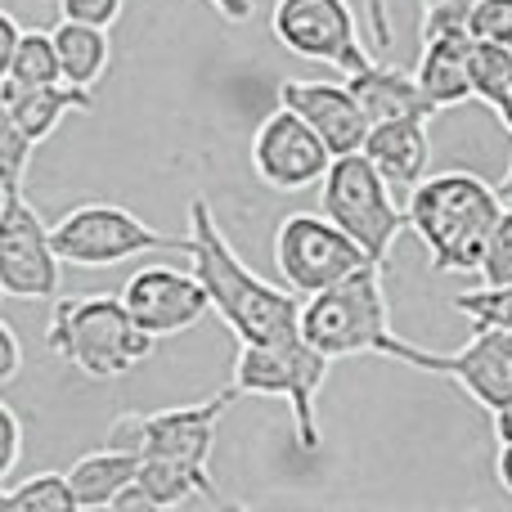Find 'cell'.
Here are the masks:
<instances>
[{
	"instance_id": "1",
	"label": "cell",
	"mask_w": 512,
	"mask_h": 512,
	"mask_svg": "<svg viewBox=\"0 0 512 512\" xmlns=\"http://www.w3.org/2000/svg\"><path fill=\"white\" fill-rule=\"evenodd\" d=\"M189 261L194 274L203 279L212 310L225 319L239 346L248 342H279V337L301 333V301L292 288H274L256 270L243 265V256L230 248L221 234L212 207L203 198L189 203Z\"/></svg>"
},
{
	"instance_id": "2",
	"label": "cell",
	"mask_w": 512,
	"mask_h": 512,
	"mask_svg": "<svg viewBox=\"0 0 512 512\" xmlns=\"http://www.w3.org/2000/svg\"><path fill=\"white\" fill-rule=\"evenodd\" d=\"M504 198L495 185H486L472 171H441L427 176L409 194V230L432 256V270L441 274H468L481 270L486 243L504 216Z\"/></svg>"
},
{
	"instance_id": "3",
	"label": "cell",
	"mask_w": 512,
	"mask_h": 512,
	"mask_svg": "<svg viewBox=\"0 0 512 512\" xmlns=\"http://www.w3.org/2000/svg\"><path fill=\"white\" fill-rule=\"evenodd\" d=\"M158 337L144 333L122 292H86L54 301L45 346L86 378H122L153 355Z\"/></svg>"
},
{
	"instance_id": "4",
	"label": "cell",
	"mask_w": 512,
	"mask_h": 512,
	"mask_svg": "<svg viewBox=\"0 0 512 512\" xmlns=\"http://www.w3.org/2000/svg\"><path fill=\"white\" fill-rule=\"evenodd\" d=\"M301 333L315 342L328 360L346 355H391L396 333L387 315V288H382V265H360L355 274L310 292L301 301Z\"/></svg>"
},
{
	"instance_id": "5",
	"label": "cell",
	"mask_w": 512,
	"mask_h": 512,
	"mask_svg": "<svg viewBox=\"0 0 512 512\" xmlns=\"http://www.w3.org/2000/svg\"><path fill=\"white\" fill-rule=\"evenodd\" d=\"M328 360L315 342H306V333L279 337V342H248L239 346L234 360V387L243 396H279L292 409V436H297L301 454L319 450V414L315 400L328 382Z\"/></svg>"
},
{
	"instance_id": "6",
	"label": "cell",
	"mask_w": 512,
	"mask_h": 512,
	"mask_svg": "<svg viewBox=\"0 0 512 512\" xmlns=\"http://www.w3.org/2000/svg\"><path fill=\"white\" fill-rule=\"evenodd\" d=\"M319 212L333 216L373 265L387 270L391 243L400 239V230L409 225V212L400 207V194L382 180V171L369 162V153H342L333 158L328 176L319 180Z\"/></svg>"
},
{
	"instance_id": "7",
	"label": "cell",
	"mask_w": 512,
	"mask_h": 512,
	"mask_svg": "<svg viewBox=\"0 0 512 512\" xmlns=\"http://www.w3.org/2000/svg\"><path fill=\"white\" fill-rule=\"evenodd\" d=\"M54 248H59L63 265H81V270H104V265L131 261L144 252H185L189 256V234H162L144 225L135 212L117 203H81L63 212L50 225Z\"/></svg>"
},
{
	"instance_id": "8",
	"label": "cell",
	"mask_w": 512,
	"mask_h": 512,
	"mask_svg": "<svg viewBox=\"0 0 512 512\" xmlns=\"http://www.w3.org/2000/svg\"><path fill=\"white\" fill-rule=\"evenodd\" d=\"M274 265H279L283 283L297 297L328 288V283L355 274L369 265V252L324 212H292L274 230Z\"/></svg>"
},
{
	"instance_id": "9",
	"label": "cell",
	"mask_w": 512,
	"mask_h": 512,
	"mask_svg": "<svg viewBox=\"0 0 512 512\" xmlns=\"http://www.w3.org/2000/svg\"><path fill=\"white\" fill-rule=\"evenodd\" d=\"M243 391L225 387L216 391L203 405H185V409H158V414H122L108 432V441L131 445V450L149 454V459H176L189 463L198 472H212V445H216V427H221L225 409L239 400Z\"/></svg>"
},
{
	"instance_id": "10",
	"label": "cell",
	"mask_w": 512,
	"mask_h": 512,
	"mask_svg": "<svg viewBox=\"0 0 512 512\" xmlns=\"http://www.w3.org/2000/svg\"><path fill=\"white\" fill-rule=\"evenodd\" d=\"M387 360H400L409 369L436 373V378H450L459 391H468L486 414H495L504 400H512V333L495 324H477V337L459 351L441 355V351H423V346L396 337Z\"/></svg>"
},
{
	"instance_id": "11",
	"label": "cell",
	"mask_w": 512,
	"mask_h": 512,
	"mask_svg": "<svg viewBox=\"0 0 512 512\" xmlns=\"http://www.w3.org/2000/svg\"><path fill=\"white\" fill-rule=\"evenodd\" d=\"M270 27L283 50H292L297 59L310 63H328V68L346 72V77L373 59L360 41L351 0H274Z\"/></svg>"
},
{
	"instance_id": "12",
	"label": "cell",
	"mask_w": 512,
	"mask_h": 512,
	"mask_svg": "<svg viewBox=\"0 0 512 512\" xmlns=\"http://www.w3.org/2000/svg\"><path fill=\"white\" fill-rule=\"evenodd\" d=\"M63 256L54 248L50 225L18 194L0 198V292L14 301H50L59 297Z\"/></svg>"
},
{
	"instance_id": "13",
	"label": "cell",
	"mask_w": 512,
	"mask_h": 512,
	"mask_svg": "<svg viewBox=\"0 0 512 512\" xmlns=\"http://www.w3.org/2000/svg\"><path fill=\"white\" fill-rule=\"evenodd\" d=\"M333 158L337 153L324 144V135L301 113H292L288 104L261 117V126L252 131V171L265 189H279V194L319 185L333 167Z\"/></svg>"
},
{
	"instance_id": "14",
	"label": "cell",
	"mask_w": 512,
	"mask_h": 512,
	"mask_svg": "<svg viewBox=\"0 0 512 512\" xmlns=\"http://www.w3.org/2000/svg\"><path fill=\"white\" fill-rule=\"evenodd\" d=\"M122 301L140 319L144 333H153V337L185 333V328H194L212 310L203 279L198 274H180L171 265H144V270H135L122 288Z\"/></svg>"
},
{
	"instance_id": "15",
	"label": "cell",
	"mask_w": 512,
	"mask_h": 512,
	"mask_svg": "<svg viewBox=\"0 0 512 512\" xmlns=\"http://www.w3.org/2000/svg\"><path fill=\"white\" fill-rule=\"evenodd\" d=\"M279 104H288L292 113H301L324 144L342 158V153H360L369 140L373 122L364 113V104L355 99L351 86H337V81H283L279 86Z\"/></svg>"
},
{
	"instance_id": "16",
	"label": "cell",
	"mask_w": 512,
	"mask_h": 512,
	"mask_svg": "<svg viewBox=\"0 0 512 512\" xmlns=\"http://www.w3.org/2000/svg\"><path fill=\"white\" fill-rule=\"evenodd\" d=\"M364 153L369 162L382 171L396 194H414L427 180V167H432V135H427L423 117H405V122H378L364 140Z\"/></svg>"
},
{
	"instance_id": "17",
	"label": "cell",
	"mask_w": 512,
	"mask_h": 512,
	"mask_svg": "<svg viewBox=\"0 0 512 512\" xmlns=\"http://www.w3.org/2000/svg\"><path fill=\"white\" fill-rule=\"evenodd\" d=\"M346 86L355 90V99L364 104V113H369V122H405V117H436L441 108L432 104V95L423 90V81H418V72H400L391 68V63L382 59H369L360 72H351L346 77Z\"/></svg>"
},
{
	"instance_id": "18",
	"label": "cell",
	"mask_w": 512,
	"mask_h": 512,
	"mask_svg": "<svg viewBox=\"0 0 512 512\" xmlns=\"http://www.w3.org/2000/svg\"><path fill=\"white\" fill-rule=\"evenodd\" d=\"M95 104L86 86H72V81H50V86H27V90H0V117L18 126L27 140H50L63 126V117L86 113Z\"/></svg>"
},
{
	"instance_id": "19",
	"label": "cell",
	"mask_w": 512,
	"mask_h": 512,
	"mask_svg": "<svg viewBox=\"0 0 512 512\" xmlns=\"http://www.w3.org/2000/svg\"><path fill=\"white\" fill-rule=\"evenodd\" d=\"M472 50H477L472 32H441L423 41L414 72L436 108H454L463 99H477L472 95Z\"/></svg>"
},
{
	"instance_id": "20",
	"label": "cell",
	"mask_w": 512,
	"mask_h": 512,
	"mask_svg": "<svg viewBox=\"0 0 512 512\" xmlns=\"http://www.w3.org/2000/svg\"><path fill=\"white\" fill-rule=\"evenodd\" d=\"M198 495L216 499L212 472H198V468L176 463V459H149V454H140V477H135V486L117 499V508H144V512L180 508Z\"/></svg>"
},
{
	"instance_id": "21",
	"label": "cell",
	"mask_w": 512,
	"mask_h": 512,
	"mask_svg": "<svg viewBox=\"0 0 512 512\" xmlns=\"http://www.w3.org/2000/svg\"><path fill=\"white\" fill-rule=\"evenodd\" d=\"M135 477H140V450L117 441H108L104 450L81 454L68 468V481L77 490L81 508H117V499L135 486Z\"/></svg>"
},
{
	"instance_id": "22",
	"label": "cell",
	"mask_w": 512,
	"mask_h": 512,
	"mask_svg": "<svg viewBox=\"0 0 512 512\" xmlns=\"http://www.w3.org/2000/svg\"><path fill=\"white\" fill-rule=\"evenodd\" d=\"M54 45H59V63H63V81L72 86H95L108 72V59H113V45H108V27L95 23H72L63 18L54 27Z\"/></svg>"
},
{
	"instance_id": "23",
	"label": "cell",
	"mask_w": 512,
	"mask_h": 512,
	"mask_svg": "<svg viewBox=\"0 0 512 512\" xmlns=\"http://www.w3.org/2000/svg\"><path fill=\"white\" fill-rule=\"evenodd\" d=\"M50 81H63L54 32H23L5 54H0V90L50 86Z\"/></svg>"
},
{
	"instance_id": "24",
	"label": "cell",
	"mask_w": 512,
	"mask_h": 512,
	"mask_svg": "<svg viewBox=\"0 0 512 512\" xmlns=\"http://www.w3.org/2000/svg\"><path fill=\"white\" fill-rule=\"evenodd\" d=\"M77 490L68 472H36L0 490V512H77Z\"/></svg>"
},
{
	"instance_id": "25",
	"label": "cell",
	"mask_w": 512,
	"mask_h": 512,
	"mask_svg": "<svg viewBox=\"0 0 512 512\" xmlns=\"http://www.w3.org/2000/svg\"><path fill=\"white\" fill-rule=\"evenodd\" d=\"M508 90H512V45L477 41V50H472V95H477L481 104L499 108V99H504Z\"/></svg>"
},
{
	"instance_id": "26",
	"label": "cell",
	"mask_w": 512,
	"mask_h": 512,
	"mask_svg": "<svg viewBox=\"0 0 512 512\" xmlns=\"http://www.w3.org/2000/svg\"><path fill=\"white\" fill-rule=\"evenodd\" d=\"M454 310L468 315L472 324H495L512 333V283H481L477 292L454 297Z\"/></svg>"
},
{
	"instance_id": "27",
	"label": "cell",
	"mask_w": 512,
	"mask_h": 512,
	"mask_svg": "<svg viewBox=\"0 0 512 512\" xmlns=\"http://www.w3.org/2000/svg\"><path fill=\"white\" fill-rule=\"evenodd\" d=\"M36 153V140H27L9 117H0V189L5 194H18L23 189V171Z\"/></svg>"
},
{
	"instance_id": "28",
	"label": "cell",
	"mask_w": 512,
	"mask_h": 512,
	"mask_svg": "<svg viewBox=\"0 0 512 512\" xmlns=\"http://www.w3.org/2000/svg\"><path fill=\"white\" fill-rule=\"evenodd\" d=\"M477 274L481 283H512V207H504V216H499Z\"/></svg>"
},
{
	"instance_id": "29",
	"label": "cell",
	"mask_w": 512,
	"mask_h": 512,
	"mask_svg": "<svg viewBox=\"0 0 512 512\" xmlns=\"http://www.w3.org/2000/svg\"><path fill=\"white\" fill-rule=\"evenodd\" d=\"M468 32L477 41H504L512 45V0H477L468 18Z\"/></svg>"
},
{
	"instance_id": "30",
	"label": "cell",
	"mask_w": 512,
	"mask_h": 512,
	"mask_svg": "<svg viewBox=\"0 0 512 512\" xmlns=\"http://www.w3.org/2000/svg\"><path fill=\"white\" fill-rule=\"evenodd\" d=\"M54 5H59V18H72V23L113 27L122 18L126 0H54Z\"/></svg>"
},
{
	"instance_id": "31",
	"label": "cell",
	"mask_w": 512,
	"mask_h": 512,
	"mask_svg": "<svg viewBox=\"0 0 512 512\" xmlns=\"http://www.w3.org/2000/svg\"><path fill=\"white\" fill-rule=\"evenodd\" d=\"M18 454H23V423H18L14 405L0 400V477L9 481V472L18 468Z\"/></svg>"
},
{
	"instance_id": "32",
	"label": "cell",
	"mask_w": 512,
	"mask_h": 512,
	"mask_svg": "<svg viewBox=\"0 0 512 512\" xmlns=\"http://www.w3.org/2000/svg\"><path fill=\"white\" fill-rule=\"evenodd\" d=\"M364 14H369V32H373V50L387 54L396 45V32H391V14L387 0H364Z\"/></svg>"
},
{
	"instance_id": "33",
	"label": "cell",
	"mask_w": 512,
	"mask_h": 512,
	"mask_svg": "<svg viewBox=\"0 0 512 512\" xmlns=\"http://www.w3.org/2000/svg\"><path fill=\"white\" fill-rule=\"evenodd\" d=\"M0 351H5V360H0V382H14L18 369H23V351H18L14 324H0Z\"/></svg>"
},
{
	"instance_id": "34",
	"label": "cell",
	"mask_w": 512,
	"mask_h": 512,
	"mask_svg": "<svg viewBox=\"0 0 512 512\" xmlns=\"http://www.w3.org/2000/svg\"><path fill=\"white\" fill-rule=\"evenodd\" d=\"M495 481H499V490H504V495H512V445H499Z\"/></svg>"
},
{
	"instance_id": "35",
	"label": "cell",
	"mask_w": 512,
	"mask_h": 512,
	"mask_svg": "<svg viewBox=\"0 0 512 512\" xmlns=\"http://www.w3.org/2000/svg\"><path fill=\"white\" fill-rule=\"evenodd\" d=\"M490 418H495V441L499 445H512V400H504V405H499Z\"/></svg>"
},
{
	"instance_id": "36",
	"label": "cell",
	"mask_w": 512,
	"mask_h": 512,
	"mask_svg": "<svg viewBox=\"0 0 512 512\" xmlns=\"http://www.w3.org/2000/svg\"><path fill=\"white\" fill-rule=\"evenodd\" d=\"M216 9H221L230 23H243V18H252V0H212Z\"/></svg>"
},
{
	"instance_id": "37",
	"label": "cell",
	"mask_w": 512,
	"mask_h": 512,
	"mask_svg": "<svg viewBox=\"0 0 512 512\" xmlns=\"http://www.w3.org/2000/svg\"><path fill=\"white\" fill-rule=\"evenodd\" d=\"M472 5L477 0H423V9H463V14H472Z\"/></svg>"
},
{
	"instance_id": "38",
	"label": "cell",
	"mask_w": 512,
	"mask_h": 512,
	"mask_svg": "<svg viewBox=\"0 0 512 512\" xmlns=\"http://www.w3.org/2000/svg\"><path fill=\"white\" fill-rule=\"evenodd\" d=\"M495 117H499V126H504V131L512 135V90L504 99H499V108H495Z\"/></svg>"
},
{
	"instance_id": "39",
	"label": "cell",
	"mask_w": 512,
	"mask_h": 512,
	"mask_svg": "<svg viewBox=\"0 0 512 512\" xmlns=\"http://www.w3.org/2000/svg\"><path fill=\"white\" fill-rule=\"evenodd\" d=\"M499 198L512 207V167H508V176H504V185H499Z\"/></svg>"
}]
</instances>
